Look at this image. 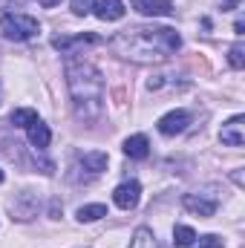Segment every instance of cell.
<instances>
[{
  "mask_svg": "<svg viewBox=\"0 0 245 248\" xmlns=\"http://www.w3.org/2000/svg\"><path fill=\"white\" fill-rule=\"evenodd\" d=\"M130 248H159V243H156L153 231L141 225V228H136V234H133V240H130Z\"/></svg>",
  "mask_w": 245,
  "mask_h": 248,
  "instance_id": "2e32d148",
  "label": "cell"
},
{
  "mask_svg": "<svg viewBox=\"0 0 245 248\" xmlns=\"http://www.w3.org/2000/svg\"><path fill=\"white\" fill-rule=\"evenodd\" d=\"M26 136H29V144L32 147H38V150H44V147H49V139H52V133H49V127L41 122H32L26 127Z\"/></svg>",
  "mask_w": 245,
  "mask_h": 248,
  "instance_id": "4fadbf2b",
  "label": "cell"
},
{
  "mask_svg": "<svg viewBox=\"0 0 245 248\" xmlns=\"http://www.w3.org/2000/svg\"><path fill=\"white\" fill-rule=\"evenodd\" d=\"M87 44H98V38H95V35H75V38L61 35V38L52 41V46H55L61 55H75V49H78V46H87Z\"/></svg>",
  "mask_w": 245,
  "mask_h": 248,
  "instance_id": "7c38bea8",
  "label": "cell"
},
{
  "mask_svg": "<svg viewBox=\"0 0 245 248\" xmlns=\"http://www.w3.org/2000/svg\"><path fill=\"white\" fill-rule=\"evenodd\" d=\"M187 124H190V113L187 110H170V113H165L156 122V127H159L162 136H176V133H184L187 130Z\"/></svg>",
  "mask_w": 245,
  "mask_h": 248,
  "instance_id": "8992f818",
  "label": "cell"
},
{
  "mask_svg": "<svg viewBox=\"0 0 245 248\" xmlns=\"http://www.w3.org/2000/svg\"><path fill=\"white\" fill-rule=\"evenodd\" d=\"M219 141L222 144H228V147H243L245 144V116H234L231 122L222 124V130H219Z\"/></svg>",
  "mask_w": 245,
  "mask_h": 248,
  "instance_id": "52a82bcc",
  "label": "cell"
},
{
  "mask_svg": "<svg viewBox=\"0 0 245 248\" xmlns=\"http://www.w3.org/2000/svg\"><path fill=\"white\" fill-rule=\"evenodd\" d=\"M0 32H3L9 41L23 44V41H32V38L41 32V23H38V17H32V15L9 12V15H3V20H0Z\"/></svg>",
  "mask_w": 245,
  "mask_h": 248,
  "instance_id": "3957f363",
  "label": "cell"
},
{
  "mask_svg": "<svg viewBox=\"0 0 245 248\" xmlns=\"http://www.w3.org/2000/svg\"><path fill=\"white\" fill-rule=\"evenodd\" d=\"M38 3H41V6H44V9H52V6H58V3H61V0H38Z\"/></svg>",
  "mask_w": 245,
  "mask_h": 248,
  "instance_id": "603a6c76",
  "label": "cell"
},
{
  "mask_svg": "<svg viewBox=\"0 0 245 248\" xmlns=\"http://www.w3.org/2000/svg\"><path fill=\"white\" fill-rule=\"evenodd\" d=\"M130 6L144 17H170L173 15L170 0H130Z\"/></svg>",
  "mask_w": 245,
  "mask_h": 248,
  "instance_id": "9c48e42d",
  "label": "cell"
},
{
  "mask_svg": "<svg viewBox=\"0 0 245 248\" xmlns=\"http://www.w3.org/2000/svg\"><path fill=\"white\" fill-rule=\"evenodd\" d=\"M66 90L72 98V113L78 122H98L104 113V75L95 63L81 61V58H69L66 66Z\"/></svg>",
  "mask_w": 245,
  "mask_h": 248,
  "instance_id": "7a4b0ae2",
  "label": "cell"
},
{
  "mask_svg": "<svg viewBox=\"0 0 245 248\" xmlns=\"http://www.w3.org/2000/svg\"><path fill=\"white\" fill-rule=\"evenodd\" d=\"M78 162L90 170V173H101V170H107V153H101V150H87V153H78Z\"/></svg>",
  "mask_w": 245,
  "mask_h": 248,
  "instance_id": "5bb4252c",
  "label": "cell"
},
{
  "mask_svg": "<svg viewBox=\"0 0 245 248\" xmlns=\"http://www.w3.org/2000/svg\"><path fill=\"white\" fill-rule=\"evenodd\" d=\"M228 63H231L234 69H243V66H245V46H243V41H237V44L228 49Z\"/></svg>",
  "mask_w": 245,
  "mask_h": 248,
  "instance_id": "d6986e66",
  "label": "cell"
},
{
  "mask_svg": "<svg viewBox=\"0 0 245 248\" xmlns=\"http://www.w3.org/2000/svg\"><path fill=\"white\" fill-rule=\"evenodd\" d=\"M182 205L190 211V214H196V217H214L216 214V205H219V196L216 193H184Z\"/></svg>",
  "mask_w": 245,
  "mask_h": 248,
  "instance_id": "5b68a950",
  "label": "cell"
},
{
  "mask_svg": "<svg viewBox=\"0 0 245 248\" xmlns=\"http://www.w3.org/2000/svg\"><path fill=\"white\" fill-rule=\"evenodd\" d=\"M237 3H240V0H222V12H231V9H237Z\"/></svg>",
  "mask_w": 245,
  "mask_h": 248,
  "instance_id": "7402d4cb",
  "label": "cell"
},
{
  "mask_svg": "<svg viewBox=\"0 0 245 248\" xmlns=\"http://www.w3.org/2000/svg\"><path fill=\"white\" fill-rule=\"evenodd\" d=\"M92 6H95V0H72V12H75L78 17L90 15V12H92Z\"/></svg>",
  "mask_w": 245,
  "mask_h": 248,
  "instance_id": "ffe728a7",
  "label": "cell"
},
{
  "mask_svg": "<svg viewBox=\"0 0 245 248\" xmlns=\"http://www.w3.org/2000/svg\"><path fill=\"white\" fill-rule=\"evenodd\" d=\"M110 46L116 55L133 63H162L182 46V35L170 26H130L122 29Z\"/></svg>",
  "mask_w": 245,
  "mask_h": 248,
  "instance_id": "6da1fadb",
  "label": "cell"
},
{
  "mask_svg": "<svg viewBox=\"0 0 245 248\" xmlns=\"http://www.w3.org/2000/svg\"><path fill=\"white\" fill-rule=\"evenodd\" d=\"M124 156H130V159H136V162L147 159V156H150V141H147V136H144V133H136V136L124 139Z\"/></svg>",
  "mask_w": 245,
  "mask_h": 248,
  "instance_id": "8fae6325",
  "label": "cell"
},
{
  "mask_svg": "<svg viewBox=\"0 0 245 248\" xmlns=\"http://www.w3.org/2000/svg\"><path fill=\"white\" fill-rule=\"evenodd\" d=\"M38 119H41V116H38L32 107H20V110L12 113V124H15V127H23V130H26L32 122H38Z\"/></svg>",
  "mask_w": 245,
  "mask_h": 248,
  "instance_id": "ac0fdd59",
  "label": "cell"
},
{
  "mask_svg": "<svg viewBox=\"0 0 245 248\" xmlns=\"http://www.w3.org/2000/svg\"><path fill=\"white\" fill-rule=\"evenodd\" d=\"M199 248H222V240H219V237H214V234H208V237H202V240H199Z\"/></svg>",
  "mask_w": 245,
  "mask_h": 248,
  "instance_id": "44dd1931",
  "label": "cell"
},
{
  "mask_svg": "<svg viewBox=\"0 0 245 248\" xmlns=\"http://www.w3.org/2000/svg\"><path fill=\"white\" fill-rule=\"evenodd\" d=\"M0 182H3V170H0Z\"/></svg>",
  "mask_w": 245,
  "mask_h": 248,
  "instance_id": "cb8c5ba5",
  "label": "cell"
},
{
  "mask_svg": "<svg viewBox=\"0 0 245 248\" xmlns=\"http://www.w3.org/2000/svg\"><path fill=\"white\" fill-rule=\"evenodd\" d=\"M9 208H12V219H17V222H29V219L38 217L41 202H38V193H32V190H20V193L12 199Z\"/></svg>",
  "mask_w": 245,
  "mask_h": 248,
  "instance_id": "277c9868",
  "label": "cell"
},
{
  "mask_svg": "<svg viewBox=\"0 0 245 248\" xmlns=\"http://www.w3.org/2000/svg\"><path fill=\"white\" fill-rule=\"evenodd\" d=\"M92 12H95V17L98 20H122L124 17V0H95V6H92Z\"/></svg>",
  "mask_w": 245,
  "mask_h": 248,
  "instance_id": "30bf717a",
  "label": "cell"
},
{
  "mask_svg": "<svg viewBox=\"0 0 245 248\" xmlns=\"http://www.w3.org/2000/svg\"><path fill=\"white\" fill-rule=\"evenodd\" d=\"M196 240H199V237H196V231H193L190 225H176V228H173V246L190 248Z\"/></svg>",
  "mask_w": 245,
  "mask_h": 248,
  "instance_id": "e0dca14e",
  "label": "cell"
},
{
  "mask_svg": "<svg viewBox=\"0 0 245 248\" xmlns=\"http://www.w3.org/2000/svg\"><path fill=\"white\" fill-rule=\"evenodd\" d=\"M75 217H78V222H95V219L107 217V205H101V202H92V205H81Z\"/></svg>",
  "mask_w": 245,
  "mask_h": 248,
  "instance_id": "9a60e30c",
  "label": "cell"
},
{
  "mask_svg": "<svg viewBox=\"0 0 245 248\" xmlns=\"http://www.w3.org/2000/svg\"><path fill=\"white\" fill-rule=\"evenodd\" d=\"M138 199H141V185H138L136 179L122 182V185L113 190V202H116L122 211H133V208L138 205Z\"/></svg>",
  "mask_w": 245,
  "mask_h": 248,
  "instance_id": "ba28073f",
  "label": "cell"
}]
</instances>
